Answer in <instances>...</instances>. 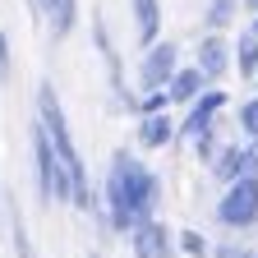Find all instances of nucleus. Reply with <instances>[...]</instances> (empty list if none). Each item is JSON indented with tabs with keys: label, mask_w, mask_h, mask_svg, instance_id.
<instances>
[{
	"label": "nucleus",
	"mask_w": 258,
	"mask_h": 258,
	"mask_svg": "<svg viewBox=\"0 0 258 258\" xmlns=\"http://www.w3.org/2000/svg\"><path fill=\"white\" fill-rule=\"evenodd\" d=\"M180 134V120L171 111H157V115H139V148L143 152H166Z\"/></svg>",
	"instance_id": "9d476101"
},
{
	"label": "nucleus",
	"mask_w": 258,
	"mask_h": 258,
	"mask_svg": "<svg viewBox=\"0 0 258 258\" xmlns=\"http://www.w3.org/2000/svg\"><path fill=\"white\" fill-rule=\"evenodd\" d=\"M212 180L217 184H231V180H240L244 175V166H240V143H221V152L212 157Z\"/></svg>",
	"instance_id": "2eb2a0df"
},
{
	"label": "nucleus",
	"mask_w": 258,
	"mask_h": 258,
	"mask_svg": "<svg viewBox=\"0 0 258 258\" xmlns=\"http://www.w3.org/2000/svg\"><path fill=\"white\" fill-rule=\"evenodd\" d=\"M249 28H253V32H258V14H249Z\"/></svg>",
	"instance_id": "393cba45"
},
{
	"label": "nucleus",
	"mask_w": 258,
	"mask_h": 258,
	"mask_svg": "<svg viewBox=\"0 0 258 258\" xmlns=\"http://www.w3.org/2000/svg\"><path fill=\"white\" fill-rule=\"evenodd\" d=\"M194 64L208 74V83H221L226 74L235 70V51H231V37L226 32H203L194 42Z\"/></svg>",
	"instance_id": "0eeeda50"
},
{
	"label": "nucleus",
	"mask_w": 258,
	"mask_h": 258,
	"mask_svg": "<svg viewBox=\"0 0 258 258\" xmlns=\"http://www.w3.org/2000/svg\"><path fill=\"white\" fill-rule=\"evenodd\" d=\"M129 23H134L139 51L161 37V0H129Z\"/></svg>",
	"instance_id": "9b49d317"
},
{
	"label": "nucleus",
	"mask_w": 258,
	"mask_h": 258,
	"mask_svg": "<svg viewBox=\"0 0 258 258\" xmlns=\"http://www.w3.org/2000/svg\"><path fill=\"white\" fill-rule=\"evenodd\" d=\"M180 64H184V51H180V42H171V37H157L152 46H143V55H139V74H134L139 92L166 88L171 74L180 70Z\"/></svg>",
	"instance_id": "39448f33"
},
{
	"label": "nucleus",
	"mask_w": 258,
	"mask_h": 258,
	"mask_svg": "<svg viewBox=\"0 0 258 258\" xmlns=\"http://www.w3.org/2000/svg\"><path fill=\"white\" fill-rule=\"evenodd\" d=\"M226 106H231V92H226L221 83H208V88H203V92H199V97H194V102L184 106V115H180V134H175V143H180V139L189 143V139H199L203 129H212V124L221 120V111H226Z\"/></svg>",
	"instance_id": "423d86ee"
},
{
	"label": "nucleus",
	"mask_w": 258,
	"mask_h": 258,
	"mask_svg": "<svg viewBox=\"0 0 258 258\" xmlns=\"http://www.w3.org/2000/svg\"><path fill=\"white\" fill-rule=\"evenodd\" d=\"M32 10H37V19L46 23L51 42H64L79 28V0H32Z\"/></svg>",
	"instance_id": "1a4fd4ad"
},
{
	"label": "nucleus",
	"mask_w": 258,
	"mask_h": 258,
	"mask_svg": "<svg viewBox=\"0 0 258 258\" xmlns=\"http://www.w3.org/2000/svg\"><path fill=\"white\" fill-rule=\"evenodd\" d=\"M175 244H180V253H184V258H212V240H208L203 231H180V235H175Z\"/></svg>",
	"instance_id": "dca6fc26"
},
{
	"label": "nucleus",
	"mask_w": 258,
	"mask_h": 258,
	"mask_svg": "<svg viewBox=\"0 0 258 258\" xmlns=\"http://www.w3.org/2000/svg\"><path fill=\"white\" fill-rule=\"evenodd\" d=\"M161 203V175L148 166L143 157L129 148H115L106 161V180H102V208H106V231L129 235L134 226L157 217Z\"/></svg>",
	"instance_id": "f257e3e1"
},
{
	"label": "nucleus",
	"mask_w": 258,
	"mask_h": 258,
	"mask_svg": "<svg viewBox=\"0 0 258 258\" xmlns=\"http://www.w3.org/2000/svg\"><path fill=\"white\" fill-rule=\"evenodd\" d=\"M157 111H171V92H166V88L139 92V111H134V115H157Z\"/></svg>",
	"instance_id": "aec40b11"
},
{
	"label": "nucleus",
	"mask_w": 258,
	"mask_h": 258,
	"mask_svg": "<svg viewBox=\"0 0 258 258\" xmlns=\"http://www.w3.org/2000/svg\"><path fill=\"white\" fill-rule=\"evenodd\" d=\"M253 88H258V79H253Z\"/></svg>",
	"instance_id": "bb28decb"
},
{
	"label": "nucleus",
	"mask_w": 258,
	"mask_h": 258,
	"mask_svg": "<svg viewBox=\"0 0 258 258\" xmlns=\"http://www.w3.org/2000/svg\"><path fill=\"white\" fill-rule=\"evenodd\" d=\"M235 124H240V134H244V139H258V92L249 97V102H240Z\"/></svg>",
	"instance_id": "6ab92c4d"
},
{
	"label": "nucleus",
	"mask_w": 258,
	"mask_h": 258,
	"mask_svg": "<svg viewBox=\"0 0 258 258\" xmlns=\"http://www.w3.org/2000/svg\"><path fill=\"white\" fill-rule=\"evenodd\" d=\"M189 148H194V157H199L203 166H212V157L221 152V139H217V124H212V129H203L199 139H189Z\"/></svg>",
	"instance_id": "a211bd4d"
},
{
	"label": "nucleus",
	"mask_w": 258,
	"mask_h": 258,
	"mask_svg": "<svg viewBox=\"0 0 258 258\" xmlns=\"http://www.w3.org/2000/svg\"><path fill=\"white\" fill-rule=\"evenodd\" d=\"M10 240H14V258H37V244H32L23 217H10Z\"/></svg>",
	"instance_id": "f3484780"
},
{
	"label": "nucleus",
	"mask_w": 258,
	"mask_h": 258,
	"mask_svg": "<svg viewBox=\"0 0 258 258\" xmlns=\"http://www.w3.org/2000/svg\"><path fill=\"white\" fill-rule=\"evenodd\" d=\"M37 124L46 129V139L55 143V157L64 161V171H70V203L79 212H97V194L88 184V166H83V157H79V143H74V129H70V115H64L60 106V92L55 83H37Z\"/></svg>",
	"instance_id": "f03ea898"
},
{
	"label": "nucleus",
	"mask_w": 258,
	"mask_h": 258,
	"mask_svg": "<svg viewBox=\"0 0 258 258\" xmlns=\"http://www.w3.org/2000/svg\"><path fill=\"white\" fill-rule=\"evenodd\" d=\"M92 258H102V253H92Z\"/></svg>",
	"instance_id": "a878e982"
},
{
	"label": "nucleus",
	"mask_w": 258,
	"mask_h": 258,
	"mask_svg": "<svg viewBox=\"0 0 258 258\" xmlns=\"http://www.w3.org/2000/svg\"><path fill=\"white\" fill-rule=\"evenodd\" d=\"M0 240H5V203H0Z\"/></svg>",
	"instance_id": "b1692460"
},
{
	"label": "nucleus",
	"mask_w": 258,
	"mask_h": 258,
	"mask_svg": "<svg viewBox=\"0 0 258 258\" xmlns=\"http://www.w3.org/2000/svg\"><path fill=\"white\" fill-rule=\"evenodd\" d=\"M217 226L221 231H249V226H258V175H240L231 184H221Z\"/></svg>",
	"instance_id": "20e7f679"
},
{
	"label": "nucleus",
	"mask_w": 258,
	"mask_h": 258,
	"mask_svg": "<svg viewBox=\"0 0 258 258\" xmlns=\"http://www.w3.org/2000/svg\"><path fill=\"white\" fill-rule=\"evenodd\" d=\"M240 19V0H203V32H231Z\"/></svg>",
	"instance_id": "4468645a"
},
{
	"label": "nucleus",
	"mask_w": 258,
	"mask_h": 258,
	"mask_svg": "<svg viewBox=\"0 0 258 258\" xmlns=\"http://www.w3.org/2000/svg\"><path fill=\"white\" fill-rule=\"evenodd\" d=\"M32 166H37V199L42 203H70V171L55 157V143L46 139V129L32 120Z\"/></svg>",
	"instance_id": "7ed1b4c3"
},
{
	"label": "nucleus",
	"mask_w": 258,
	"mask_h": 258,
	"mask_svg": "<svg viewBox=\"0 0 258 258\" xmlns=\"http://www.w3.org/2000/svg\"><path fill=\"white\" fill-rule=\"evenodd\" d=\"M212 258H253L244 244H212Z\"/></svg>",
	"instance_id": "4be33fe9"
},
{
	"label": "nucleus",
	"mask_w": 258,
	"mask_h": 258,
	"mask_svg": "<svg viewBox=\"0 0 258 258\" xmlns=\"http://www.w3.org/2000/svg\"><path fill=\"white\" fill-rule=\"evenodd\" d=\"M203 88H208V74L199 70V64H180V70L171 74V83H166V92H171V106H180V111H184V106H189V102H194V97H199Z\"/></svg>",
	"instance_id": "f8f14e48"
},
{
	"label": "nucleus",
	"mask_w": 258,
	"mask_h": 258,
	"mask_svg": "<svg viewBox=\"0 0 258 258\" xmlns=\"http://www.w3.org/2000/svg\"><path fill=\"white\" fill-rule=\"evenodd\" d=\"M124 240H129V253H134V258H175V253H180L171 226L157 221V217H148L143 226H134Z\"/></svg>",
	"instance_id": "6e6552de"
},
{
	"label": "nucleus",
	"mask_w": 258,
	"mask_h": 258,
	"mask_svg": "<svg viewBox=\"0 0 258 258\" xmlns=\"http://www.w3.org/2000/svg\"><path fill=\"white\" fill-rule=\"evenodd\" d=\"M14 79V51H10V32H0V88Z\"/></svg>",
	"instance_id": "412c9836"
},
{
	"label": "nucleus",
	"mask_w": 258,
	"mask_h": 258,
	"mask_svg": "<svg viewBox=\"0 0 258 258\" xmlns=\"http://www.w3.org/2000/svg\"><path fill=\"white\" fill-rule=\"evenodd\" d=\"M240 10L244 14H258V0H240Z\"/></svg>",
	"instance_id": "5701e85b"
},
{
	"label": "nucleus",
	"mask_w": 258,
	"mask_h": 258,
	"mask_svg": "<svg viewBox=\"0 0 258 258\" xmlns=\"http://www.w3.org/2000/svg\"><path fill=\"white\" fill-rule=\"evenodd\" d=\"M231 51H235V70H240V79H258V32L244 28L240 37H231Z\"/></svg>",
	"instance_id": "ddd939ff"
},
{
	"label": "nucleus",
	"mask_w": 258,
	"mask_h": 258,
	"mask_svg": "<svg viewBox=\"0 0 258 258\" xmlns=\"http://www.w3.org/2000/svg\"><path fill=\"white\" fill-rule=\"evenodd\" d=\"M253 258H258V253H253Z\"/></svg>",
	"instance_id": "cd10ccee"
}]
</instances>
